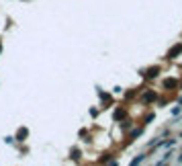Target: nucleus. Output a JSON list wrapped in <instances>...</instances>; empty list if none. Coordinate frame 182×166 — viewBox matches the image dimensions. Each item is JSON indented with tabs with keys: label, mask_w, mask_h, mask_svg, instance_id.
I'll return each mask as SVG.
<instances>
[{
	"label": "nucleus",
	"mask_w": 182,
	"mask_h": 166,
	"mask_svg": "<svg viewBox=\"0 0 182 166\" xmlns=\"http://www.w3.org/2000/svg\"><path fill=\"white\" fill-rule=\"evenodd\" d=\"M123 117H125V111H123V109L115 111V119H123Z\"/></svg>",
	"instance_id": "obj_6"
},
{
	"label": "nucleus",
	"mask_w": 182,
	"mask_h": 166,
	"mask_svg": "<svg viewBox=\"0 0 182 166\" xmlns=\"http://www.w3.org/2000/svg\"><path fill=\"white\" fill-rule=\"evenodd\" d=\"M180 51H182V45H180V43H178V45H176V47H172L170 51H168V59L176 58V56H178V53H180Z\"/></svg>",
	"instance_id": "obj_1"
},
{
	"label": "nucleus",
	"mask_w": 182,
	"mask_h": 166,
	"mask_svg": "<svg viewBox=\"0 0 182 166\" xmlns=\"http://www.w3.org/2000/svg\"><path fill=\"white\" fill-rule=\"evenodd\" d=\"M27 135H29V131H27V129L23 127V129H19V133H16V140H19V142H23Z\"/></svg>",
	"instance_id": "obj_2"
},
{
	"label": "nucleus",
	"mask_w": 182,
	"mask_h": 166,
	"mask_svg": "<svg viewBox=\"0 0 182 166\" xmlns=\"http://www.w3.org/2000/svg\"><path fill=\"white\" fill-rule=\"evenodd\" d=\"M154 98H156V95H154V92H145V96H143V101H145V103L154 101Z\"/></svg>",
	"instance_id": "obj_5"
},
{
	"label": "nucleus",
	"mask_w": 182,
	"mask_h": 166,
	"mask_svg": "<svg viewBox=\"0 0 182 166\" xmlns=\"http://www.w3.org/2000/svg\"><path fill=\"white\" fill-rule=\"evenodd\" d=\"M158 72H160V68H149V70L145 72V76H148V78H156Z\"/></svg>",
	"instance_id": "obj_3"
},
{
	"label": "nucleus",
	"mask_w": 182,
	"mask_h": 166,
	"mask_svg": "<svg viewBox=\"0 0 182 166\" xmlns=\"http://www.w3.org/2000/svg\"><path fill=\"white\" fill-rule=\"evenodd\" d=\"M0 51H2V45H0Z\"/></svg>",
	"instance_id": "obj_8"
},
{
	"label": "nucleus",
	"mask_w": 182,
	"mask_h": 166,
	"mask_svg": "<svg viewBox=\"0 0 182 166\" xmlns=\"http://www.w3.org/2000/svg\"><path fill=\"white\" fill-rule=\"evenodd\" d=\"M164 86H166V88H174V86H176V80H172V78H168V80L164 82Z\"/></svg>",
	"instance_id": "obj_4"
},
{
	"label": "nucleus",
	"mask_w": 182,
	"mask_h": 166,
	"mask_svg": "<svg viewBox=\"0 0 182 166\" xmlns=\"http://www.w3.org/2000/svg\"><path fill=\"white\" fill-rule=\"evenodd\" d=\"M72 158H74V160H78V158H80V150H78V148L72 150Z\"/></svg>",
	"instance_id": "obj_7"
}]
</instances>
